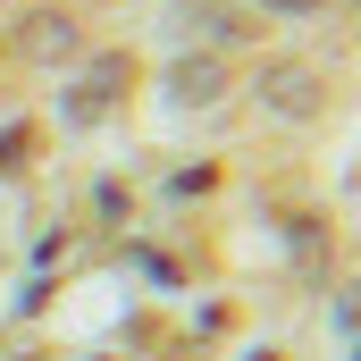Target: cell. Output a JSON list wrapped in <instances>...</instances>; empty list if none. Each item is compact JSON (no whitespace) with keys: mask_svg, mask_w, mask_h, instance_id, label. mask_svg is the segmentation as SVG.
Listing matches in <instances>:
<instances>
[{"mask_svg":"<svg viewBox=\"0 0 361 361\" xmlns=\"http://www.w3.org/2000/svg\"><path fill=\"white\" fill-rule=\"evenodd\" d=\"M177 101H219V85H227V59H177Z\"/></svg>","mask_w":361,"mask_h":361,"instance_id":"7a4b0ae2","label":"cell"},{"mask_svg":"<svg viewBox=\"0 0 361 361\" xmlns=\"http://www.w3.org/2000/svg\"><path fill=\"white\" fill-rule=\"evenodd\" d=\"M319 76H311V68H269V76H261V92H269L277 109H286V118H311V109H319Z\"/></svg>","mask_w":361,"mask_h":361,"instance_id":"6da1fadb","label":"cell"}]
</instances>
